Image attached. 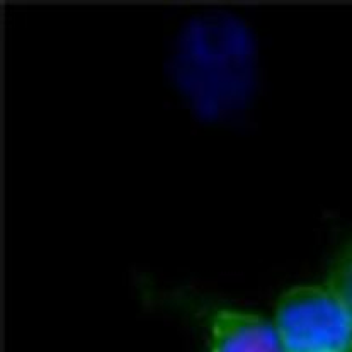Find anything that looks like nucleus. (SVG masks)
Here are the masks:
<instances>
[{
    "instance_id": "obj_1",
    "label": "nucleus",
    "mask_w": 352,
    "mask_h": 352,
    "mask_svg": "<svg viewBox=\"0 0 352 352\" xmlns=\"http://www.w3.org/2000/svg\"><path fill=\"white\" fill-rule=\"evenodd\" d=\"M283 352H352V317L329 286H294L276 308Z\"/></svg>"
},
{
    "instance_id": "obj_2",
    "label": "nucleus",
    "mask_w": 352,
    "mask_h": 352,
    "mask_svg": "<svg viewBox=\"0 0 352 352\" xmlns=\"http://www.w3.org/2000/svg\"><path fill=\"white\" fill-rule=\"evenodd\" d=\"M211 352H283L276 327L256 314L221 310L211 323Z\"/></svg>"
},
{
    "instance_id": "obj_3",
    "label": "nucleus",
    "mask_w": 352,
    "mask_h": 352,
    "mask_svg": "<svg viewBox=\"0 0 352 352\" xmlns=\"http://www.w3.org/2000/svg\"><path fill=\"white\" fill-rule=\"evenodd\" d=\"M327 286L342 301V305L352 317V243L340 254V257L333 264Z\"/></svg>"
}]
</instances>
